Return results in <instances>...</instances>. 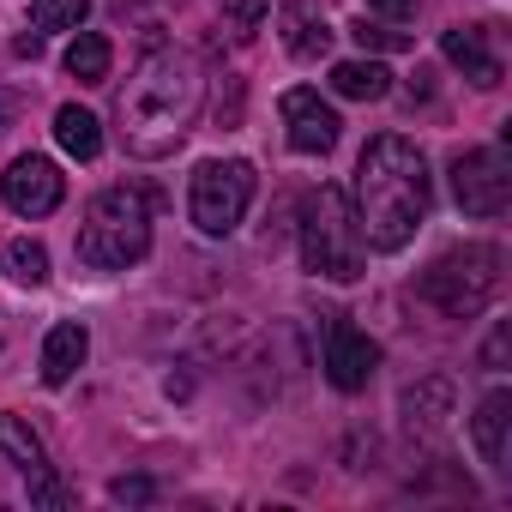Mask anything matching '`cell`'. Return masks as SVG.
<instances>
[{
	"label": "cell",
	"instance_id": "9a60e30c",
	"mask_svg": "<svg viewBox=\"0 0 512 512\" xmlns=\"http://www.w3.org/2000/svg\"><path fill=\"white\" fill-rule=\"evenodd\" d=\"M332 91L350 97V103H380L392 91V73L380 61H338L332 67Z\"/></svg>",
	"mask_w": 512,
	"mask_h": 512
},
{
	"label": "cell",
	"instance_id": "603a6c76",
	"mask_svg": "<svg viewBox=\"0 0 512 512\" xmlns=\"http://www.w3.org/2000/svg\"><path fill=\"white\" fill-rule=\"evenodd\" d=\"M350 37H356L362 49H410V37H404V31H386V25H368V19H362Z\"/></svg>",
	"mask_w": 512,
	"mask_h": 512
},
{
	"label": "cell",
	"instance_id": "5bb4252c",
	"mask_svg": "<svg viewBox=\"0 0 512 512\" xmlns=\"http://www.w3.org/2000/svg\"><path fill=\"white\" fill-rule=\"evenodd\" d=\"M278 25H284V49L296 55V61H320L326 49H332V31H326V19H314V7H284L278 13Z\"/></svg>",
	"mask_w": 512,
	"mask_h": 512
},
{
	"label": "cell",
	"instance_id": "8fae6325",
	"mask_svg": "<svg viewBox=\"0 0 512 512\" xmlns=\"http://www.w3.org/2000/svg\"><path fill=\"white\" fill-rule=\"evenodd\" d=\"M506 428H512V392H488L470 416V440H476L488 470H512L506 464Z\"/></svg>",
	"mask_w": 512,
	"mask_h": 512
},
{
	"label": "cell",
	"instance_id": "9c48e42d",
	"mask_svg": "<svg viewBox=\"0 0 512 512\" xmlns=\"http://www.w3.org/2000/svg\"><path fill=\"white\" fill-rule=\"evenodd\" d=\"M0 193H7V205H13L19 217H49V211L61 205L67 181H61V169H55L49 157H19L7 175H0Z\"/></svg>",
	"mask_w": 512,
	"mask_h": 512
},
{
	"label": "cell",
	"instance_id": "ba28073f",
	"mask_svg": "<svg viewBox=\"0 0 512 512\" xmlns=\"http://www.w3.org/2000/svg\"><path fill=\"white\" fill-rule=\"evenodd\" d=\"M374 368H380V344L368 332H356L350 320H332V332H326V380L338 392H362L374 380Z\"/></svg>",
	"mask_w": 512,
	"mask_h": 512
},
{
	"label": "cell",
	"instance_id": "277c9868",
	"mask_svg": "<svg viewBox=\"0 0 512 512\" xmlns=\"http://www.w3.org/2000/svg\"><path fill=\"white\" fill-rule=\"evenodd\" d=\"M302 260H308V272H320L332 284L362 278V229L338 187H320L302 211Z\"/></svg>",
	"mask_w": 512,
	"mask_h": 512
},
{
	"label": "cell",
	"instance_id": "4fadbf2b",
	"mask_svg": "<svg viewBox=\"0 0 512 512\" xmlns=\"http://www.w3.org/2000/svg\"><path fill=\"white\" fill-rule=\"evenodd\" d=\"M440 49H446V61L452 67H464V79L470 85H500V61L488 55V31H446L440 37Z\"/></svg>",
	"mask_w": 512,
	"mask_h": 512
},
{
	"label": "cell",
	"instance_id": "ffe728a7",
	"mask_svg": "<svg viewBox=\"0 0 512 512\" xmlns=\"http://www.w3.org/2000/svg\"><path fill=\"white\" fill-rule=\"evenodd\" d=\"M85 13H91V0H31L37 31H79Z\"/></svg>",
	"mask_w": 512,
	"mask_h": 512
},
{
	"label": "cell",
	"instance_id": "8992f818",
	"mask_svg": "<svg viewBox=\"0 0 512 512\" xmlns=\"http://www.w3.org/2000/svg\"><path fill=\"white\" fill-rule=\"evenodd\" d=\"M253 199V163L229 157V163H199L193 187H187V211L199 223V235H229L247 217Z\"/></svg>",
	"mask_w": 512,
	"mask_h": 512
},
{
	"label": "cell",
	"instance_id": "d4e9b609",
	"mask_svg": "<svg viewBox=\"0 0 512 512\" xmlns=\"http://www.w3.org/2000/svg\"><path fill=\"white\" fill-rule=\"evenodd\" d=\"M500 362H506V326H494V338L482 350V368H500Z\"/></svg>",
	"mask_w": 512,
	"mask_h": 512
},
{
	"label": "cell",
	"instance_id": "e0dca14e",
	"mask_svg": "<svg viewBox=\"0 0 512 512\" xmlns=\"http://www.w3.org/2000/svg\"><path fill=\"white\" fill-rule=\"evenodd\" d=\"M109 61H115V49H109V37H97V31H79L73 49H67V73H73L79 85H103V79H109Z\"/></svg>",
	"mask_w": 512,
	"mask_h": 512
},
{
	"label": "cell",
	"instance_id": "2e32d148",
	"mask_svg": "<svg viewBox=\"0 0 512 512\" xmlns=\"http://www.w3.org/2000/svg\"><path fill=\"white\" fill-rule=\"evenodd\" d=\"M55 139H61L79 163H91V157L103 151V127H97V115H91V109H79V103H67V109L55 115Z\"/></svg>",
	"mask_w": 512,
	"mask_h": 512
},
{
	"label": "cell",
	"instance_id": "6da1fadb",
	"mask_svg": "<svg viewBox=\"0 0 512 512\" xmlns=\"http://www.w3.org/2000/svg\"><path fill=\"white\" fill-rule=\"evenodd\" d=\"M428 217V163L404 133H380L356 169V229L368 247L398 253Z\"/></svg>",
	"mask_w": 512,
	"mask_h": 512
},
{
	"label": "cell",
	"instance_id": "d6986e66",
	"mask_svg": "<svg viewBox=\"0 0 512 512\" xmlns=\"http://www.w3.org/2000/svg\"><path fill=\"white\" fill-rule=\"evenodd\" d=\"M7 272H13V284H25V290H37V284H49V253H43V241H7Z\"/></svg>",
	"mask_w": 512,
	"mask_h": 512
},
{
	"label": "cell",
	"instance_id": "5b68a950",
	"mask_svg": "<svg viewBox=\"0 0 512 512\" xmlns=\"http://www.w3.org/2000/svg\"><path fill=\"white\" fill-rule=\"evenodd\" d=\"M500 253L494 247H464V253H446V260H434L428 272H422V284H416V296L428 302V308H440L446 320H470V314H482L488 308V296H494V284H500Z\"/></svg>",
	"mask_w": 512,
	"mask_h": 512
},
{
	"label": "cell",
	"instance_id": "7a4b0ae2",
	"mask_svg": "<svg viewBox=\"0 0 512 512\" xmlns=\"http://www.w3.org/2000/svg\"><path fill=\"white\" fill-rule=\"evenodd\" d=\"M199 103H205V79H199L193 55H181V49L145 55L139 73L121 91V139H127V151L133 157H169L187 139Z\"/></svg>",
	"mask_w": 512,
	"mask_h": 512
},
{
	"label": "cell",
	"instance_id": "7402d4cb",
	"mask_svg": "<svg viewBox=\"0 0 512 512\" xmlns=\"http://www.w3.org/2000/svg\"><path fill=\"white\" fill-rule=\"evenodd\" d=\"M404 404H410V410H428L422 422H440V410L452 404V386H446V380H428V386H422V392H410Z\"/></svg>",
	"mask_w": 512,
	"mask_h": 512
},
{
	"label": "cell",
	"instance_id": "3957f363",
	"mask_svg": "<svg viewBox=\"0 0 512 512\" xmlns=\"http://www.w3.org/2000/svg\"><path fill=\"white\" fill-rule=\"evenodd\" d=\"M151 247V199L139 187H109L91 199L85 229H79V260L91 272H127Z\"/></svg>",
	"mask_w": 512,
	"mask_h": 512
},
{
	"label": "cell",
	"instance_id": "4316f807",
	"mask_svg": "<svg viewBox=\"0 0 512 512\" xmlns=\"http://www.w3.org/2000/svg\"><path fill=\"white\" fill-rule=\"evenodd\" d=\"M19 55H25V61H37V55H43V37H37V31H25V37H19Z\"/></svg>",
	"mask_w": 512,
	"mask_h": 512
},
{
	"label": "cell",
	"instance_id": "44dd1931",
	"mask_svg": "<svg viewBox=\"0 0 512 512\" xmlns=\"http://www.w3.org/2000/svg\"><path fill=\"white\" fill-rule=\"evenodd\" d=\"M25 476H31V500H37V506H49V512H67V506H73V488H67L49 464H37V470H25Z\"/></svg>",
	"mask_w": 512,
	"mask_h": 512
},
{
	"label": "cell",
	"instance_id": "52a82bcc",
	"mask_svg": "<svg viewBox=\"0 0 512 512\" xmlns=\"http://www.w3.org/2000/svg\"><path fill=\"white\" fill-rule=\"evenodd\" d=\"M452 199L464 217H500L506 199H512V175H506V157L500 151H464L452 163Z\"/></svg>",
	"mask_w": 512,
	"mask_h": 512
},
{
	"label": "cell",
	"instance_id": "30bf717a",
	"mask_svg": "<svg viewBox=\"0 0 512 512\" xmlns=\"http://www.w3.org/2000/svg\"><path fill=\"white\" fill-rule=\"evenodd\" d=\"M278 109H284V127H290V145H296V151L326 157V151L338 145V127H344V121H338L314 91H302V85H296V91H284V103H278Z\"/></svg>",
	"mask_w": 512,
	"mask_h": 512
},
{
	"label": "cell",
	"instance_id": "cb8c5ba5",
	"mask_svg": "<svg viewBox=\"0 0 512 512\" xmlns=\"http://www.w3.org/2000/svg\"><path fill=\"white\" fill-rule=\"evenodd\" d=\"M109 494H115V500H127V506H145L157 488H151L145 476H115V488H109Z\"/></svg>",
	"mask_w": 512,
	"mask_h": 512
},
{
	"label": "cell",
	"instance_id": "484cf974",
	"mask_svg": "<svg viewBox=\"0 0 512 512\" xmlns=\"http://www.w3.org/2000/svg\"><path fill=\"white\" fill-rule=\"evenodd\" d=\"M374 13H386V19H410L416 13V0H368Z\"/></svg>",
	"mask_w": 512,
	"mask_h": 512
},
{
	"label": "cell",
	"instance_id": "7c38bea8",
	"mask_svg": "<svg viewBox=\"0 0 512 512\" xmlns=\"http://www.w3.org/2000/svg\"><path fill=\"white\" fill-rule=\"evenodd\" d=\"M85 350H91L85 326H79V320H61V326L43 338V380H49V386H67V380L85 368Z\"/></svg>",
	"mask_w": 512,
	"mask_h": 512
},
{
	"label": "cell",
	"instance_id": "ac0fdd59",
	"mask_svg": "<svg viewBox=\"0 0 512 512\" xmlns=\"http://www.w3.org/2000/svg\"><path fill=\"white\" fill-rule=\"evenodd\" d=\"M0 452H7L19 470H37V464H49V452H43V440L25 428V416H0Z\"/></svg>",
	"mask_w": 512,
	"mask_h": 512
},
{
	"label": "cell",
	"instance_id": "83f0119b",
	"mask_svg": "<svg viewBox=\"0 0 512 512\" xmlns=\"http://www.w3.org/2000/svg\"><path fill=\"white\" fill-rule=\"evenodd\" d=\"M7 109H13V103H7V97H0V133H7Z\"/></svg>",
	"mask_w": 512,
	"mask_h": 512
}]
</instances>
